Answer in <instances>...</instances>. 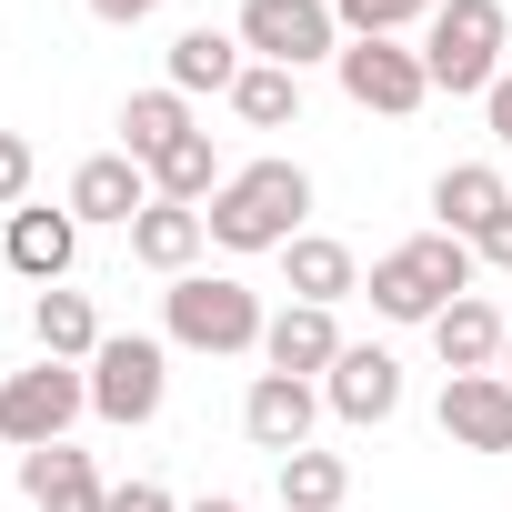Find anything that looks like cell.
<instances>
[{"label":"cell","instance_id":"cell-1","mask_svg":"<svg viewBox=\"0 0 512 512\" xmlns=\"http://www.w3.org/2000/svg\"><path fill=\"white\" fill-rule=\"evenodd\" d=\"M302 211H312V171L302 161H251V171H231L201 201L221 251H282V241H302Z\"/></svg>","mask_w":512,"mask_h":512},{"label":"cell","instance_id":"cell-2","mask_svg":"<svg viewBox=\"0 0 512 512\" xmlns=\"http://www.w3.org/2000/svg\"><path fill=\"white\" fill-rule=\"evenodd\" d=\"M462 292H472V241H452V231H422V241L372 262V312L382 322H442Z\"/></svg>","mask_w":512,"mask_h":512},{"label":"cell","instance_id":"cell-3","mask_svg":"<svg viewBox=\"0 0 512 512\" xmlns=\"http://www.w3.org/2000/svg\"><path fill=\"white\" fill-rule=\"evenodd\" d=\"M161 322H171L181 352H262V332H272L262 292L231 282V272H181V282L161 292Z\"/></svg>","mask_w":512,"mask_h":512},{"label":"cell","instance_id":"cell-4","mask_svg":"<svg viewBox=\"0 0 512 512\" xmlns=\"http://www.w3.org/2000/svg\"><path fill=\"white\" fill-rule=\"evenodd\" d=\"M502 41H512L502 0H442V11L422 21V71H432V91H492V81H502Z\"/></svg>","mask_w":512,"mask_h":512},{"label":"cell","instance_id":"cell-5","mask_svg":"<svg viewBox=\"0 0 512 512\" xmlns=\"http://www.w3.org/2000/svg\"><path fill=\"white\" fill-rule=\"evenodd\" d=\"M81 412H91V372H81V362H31V372L0 382V432H11L21 452L61 442Z\"/></svg>","mask_w":512,"mask_h":512},{"label":"cell","instance_id":"cell-6","mask_svg":"<svg viewBox=\"0 0 512 512\" xmlns=\"http://www.w3.org/2000/svg\"><path fill=\"white\" fill-rule=\"evenodd\" d=\"M241 51H262L272 71H312L342 61V21L332 0H241Z\"/></svg>","mask_w":512,"mask_h":512},{"label":"cell","instance_id":"cell-7","mask_svg":"<svg viewBox=\"0 0 512 512\" xmlns=\"http://www.w3.org/2000/svg\"><path fill=\"white\" fill-rule=\"evenodd\" d=\"M161 392H171V352H161V342L111 332V342L91 352V412H101V422H151Z\"/></svg>","mask_w":512,"mask_h":512},{"label":"cell","instance_id":"cell-8","mask_svg":"<svg viewBox=\"0 0 512 512\" xmlns=\"http://www.w3.org/2000/svg\"><path fill=\"white\" fill-rule=\"evenodd\" d=\"M342 91L362 101V111H382V121H412L422 101H432V71H422V51H402V41H342Z\"/></svg>","mask_w":512,"mask_h":512},{"label":"cell","instance_id":"cell-9","mask_svg":"<svg viewBox=\"0 0 512 512\" xmlns=\"http://www.w3.org/2000/svg\"><path fill=\"white\" fill-rule=\"evenodd\" d=\"M442 432L462 452H512V382L502 372H452L442 382Z\"/></svg>","mask_w":512,"mask_h":512},{"label":"cell","instance_id":"cell-10","mask_svg":"<svg viewBox=\"0 0 512 512\" xmlns=\"http://www.w3.org/2000/svg\"><path fill=\"white\" fill-rule=\"evenodd\" d=\"M151 211V171L131 161V151H91L81 171H71V221H141Z\"/></svg>","mask_w":512,"mask_h":512},{"label":"cell","instance_id":"cell-11","mask_svg":"<svg viewBox=\"0 0 512 512\" xmlns=\"http://www.w3.org/2000/svg\"><path fill=\"white\" fill-rule=\"evenodd\" d=\"M322 402H332L342 422H392V412H402V362L372 352V342H352V352L322 372Z\"/></svg>","mask_w":512,"mask_h":512},{"label":"cell","instance_id":"cell-12","mask_svg":"<svg viewBox=\"0 0 512 512\" xmlns=\"http://www.w3.org/2000/svg\"><path fill=\"white\" fill-rule=\"evenodd\" d=\"M21 492H31V512H111V482H101L91 452H71V442L21 452Z\"/></svg>","mask_w":512,"mask_h":512},{"label":"cell","instance_id":"cell-13","mask_svg":"<svg viewBox=\"0 0 512 512\" xmlns=\"http://www.w3.org/2000/svg\"><path fill=\"white\" fill-rule=\"evenodd\" d=\"M312 382H292V372H262V382H251L241 392V432L251 442H262V452H312Z\"/></svg>","mask_w":512,"mask_h":512},{"label":"cell","instance_id":"cell-14","mask_svg":"<svg viewBox=\"0 0 512 512\" xmlns=\"http://www.w3.org/2000/svg\"><path fill=\"white\" fill-rule=\"evenodd\" d=\"M352 342H342V322L322 312V302H292V312H272V332H262V362L272 372H292V382H312V372H332Z\"/></svg>","mask_w":512,"mask_h":512},{"label":"cell","instance_id":"cell-15","mask_svg":"<svg viewBox=\"0 0 512 512\" xmlns=\"http://www.w3.org/2000/svg\"><path fill=\"white\" fill-rule=\"evenodd\" d=\"M201 241H211V221H201L191 201H151V211L131 221V262H141V272H171V282H181V272L201 262Z\"/></svg>","mask_w":512,"mask_h":512},{"label":"cell","instance_id":"cell-16","mask_svg":"<svg viewBox=\"0 0 512 512\" xmlns=\"http://www.w3.org/2000/svg\"><path fill=\"white\" fill-rule=\"evenodd\" d=\"M502 312L482 302V292H462L442 322H432V352H442V372H502Z\"/></svg>","mask_w":512,"mask_h":512},{"label":"cell","instance_id":"cell-17","mask_svg":"<svg viewBox=\"0 0 512 512\" xmlns=\"http://www.w3.org/2000/svg\"><path fill=\"white\" fill-rule=\"evenodd\" d=\"M71 251H81V221H71V201L61 211H11V272H31V282H61L71 272Z\"/></svg>","mask_w":512,"mask_h":512},{"label":"cell","instance_id":"cell-18","mask_svg":"<svg viewBox=\"0 0 512 512\" xmlns=\"http://www.w3.org/2000/svg\"><path fill=\"white\" fill-rule=\"evenodd\" d=\"M432 211H442V231H452V241H472L492 211H512V181H502V171H482V161H452V171L432 181Z\"/></svg>","mask_w":512,"mask_h":512},{"label":"cell","instance_id":"cell-19","mask_svg":"<svg viewBox=\"0 0 512 512\" xmlns=\"http://www.w3.org/2000/svg\"><path fill=\"white\" fill-rule=\"evenodd\" d=\"M282 272H292V302H342V292H362V272H352V251L332 241V231H302V241H282Z\"/></svg>","mask_w":512,"mask_h":512},{"label":"cell","instance_id":"cell-20","mask_svg":"<svg viewBox=\"0 0 512 512\" xmlns=\"http://www.w3.org/2000/svg\"><path fill=\"white\" fill-rule=\"evenodd\" d=\"M171 141H191V101H181L171 81H161V91H131V101H121V151L151 171Z\"/></svg>","mask_w":512,"mask_h":512},{"label":"cell","instance_id":"cell-21","mask_svg":"<svg viewBox=\"0 0 512 512\" xmlns=\"http://www.w3.org/2000/svg\"><path fill=\"white\" fill-rule=\"evenodd\" d=\"M31 342H41V362H91L111 332H101V312H91L81 292H41V302H31Z\"/></svg>","mask_w":512,"mask_h":512},{"label":"cell","instance_id":"cell-22","mask_svg":"<svg viewBox=\"0 0 512 512\" xmlns=\"http://www.w3.org/2000/svg\"><path fill=\"white\" fill-rule=\"evenodd\" d=\"M251 61H241V31H181L171 41V91L191 101V91H231Z\"/></svg>","mask_w":512,"mask_h":512},{"label":"cell","instance_id":"cell-23","mask_svg":"<svg viewBox=\"0 0 512 512\" xmlns=\"http://www.w3.org/2000/svg\"><path fill=\"white\" fill-rule=\"evenodd\" d=\"M221 191V151H211V131H191V141H171L161 161H151V201H211Z\"/></svg>","mask_w":512,"mask_h":512},{"label":"cell","instance_id":"cell-24","mask_svg":"<svg viewBox=\"0 0 512 512\" xmlns=\"http://www.w3.org/2000/svg\"><path fill=\"white\" fill-rule=\"evenodd\" d=\"M352 462L342 452H282V512H342Z\"/></svg>","mask_w":512,"mask_h":512},{"label":"cell","instance_id":"cell-25","mask_svg":"<svg viewBox=\"0 0 512 512\" xmlns=\"http://www.w3.org/2000/svg\"><path fill=\"white\" fill-rule=\"evenodd\" d=\"M231 111H241L251 131H282V121H302V71H272V61H251V71L231 81Z\"/></svg>","mask_w":512,"mask_h":512},{"label":"cell","instance_id":"cell-26","mask_svg":"<svg viewBox=\"0 0 512 512\" xmlns=\"http://www.w3.org/2000/svg\"><path fill=\"white\" fill-rule=\"evenodd\" d=\"M332 21L352 41H402L412 21H432V0H332Z\"/></svg>","mask_w":512,"mask_h":512},{"label":"cell","instance_id":"cell-27","mask_svg":"<svg viewBox=\"0 0 512 512\" xmlns=\"http://www.w3.org/2000/svg\"><path fill=\"white\" fill-rule=\"evenodd\" d=\"M21 201H31V141L0 131V211H21Z\"/></svg>","mask_w":512,"mask_h":512},{"label":"cell","instance_id":"cell-28","mask_svg":"<svg viewBox=\"0 0 512 512\" xmlns=\"http://www.w3.org/2000/svg\"><path fill=\"white\" fill-rule=\"evenodd\" d=\"M472 262H492V272H512V211H492V221L472 231Z\"/></svg>","mask_w":512,"mask_h":512},{"label":"cell","instance_id":"cell-29","mask_svg":"<svg viewBox=\"0 0 512 512\" xmlns=\"http://www.w3.org/2000/svg\"><path fill=\"white\" fill-rule=\"evenodd\" d=\"M111 512H181V502H171L161 482H121V492H111Z\"/></svg>","mask_w":512,"mask_h":512},{"label":"cell","instance_id":"cell-30","mask_svg":"<svg viewBox=\"0 0 512 512\" xmlns=\"http://www.w3.org/2000/svg\"><path fill=\"white\" fill-rule=\"evenodd\" d=\"M482 111H492V131H502V151H512V71H502V81L482 91Z\"/></svg>","mask_w":512,"mask_h":512},{"label":"cell","instance_id":"cell-31","mask_svg":"<svg viewBox=\"0 0 512 512\" xmlns=\"http://www.w3.org/2000/svg\"><path fill=\"white\" fill-rule=\"evenodd\" d=\"M161 0H91V21H151Z\"/></svg>","mask_w":512,"mask_h":512},{"label":"cell","instance_id":"cell-32","mask_svg":"<svg viewBox=\"0 0 512 512\" xmlns=\"http://www.w3.org/2000/svg\"><path fill=\"white\" fill-rule=\"evenodd\" d=\"M191 512H241V502H231V492H211V502H191Z\"/></svg>","mask_w":512,"mask_h":512},{"label":"cell","instance_id":"cell-33","mask_svg":"<svg viewBox=\"0 0 512 512\" xmlns=\"http://www.w3.org/2000/svg\"><path fill=\"white\" fill-rule=\"evenodd\" d=\"M502 382H512V342H502Z\"/></svg>","mask_w":512,"mask_h":512}]
</instances>
